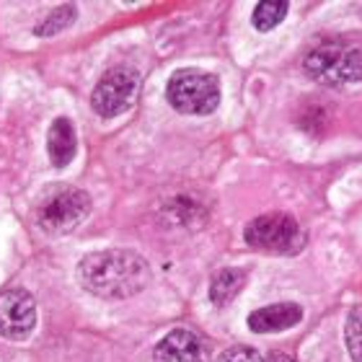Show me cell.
Instances as JSON below:
<instances>
[{"label":"cell","mask_w":362,"mask_h":362,"mask_svg":"<svg viewBox=\"0 0 362 362\" xmlns=\"http://www.w3.org/2000/svg\"><path fill=\"white\" fill-rule=\"evenodd\" d=\"M78 282L106 300L132 298L151 282V267L129 249H106L88 254L78 267Z\"/></svg>","instance_id":"cell-1"},{"label":"cell","mask_w":362,"mask_h":362,"mask_svg":"<svg viewBox=\"0 0 362 362\" xmlns=\"http://www.w3.org/2000/svg\"><path fill=\"white\" fill-rule=\"evenodd\" d=\"M303 70L324 86L357 83L362 81V45L352 39H324L305 52Z\"/></svg>","instance_id":"cell-2"},{"label":"cell","mask_w":362,"mask_h":362,"mask_svg":"<svg viewBox=\"0 0 362 362\" xmlns=\"http://www.w3.org/2000/svg\"><path fill=\"white\" fill-rule=\"evenodd\" d=\"M90 212V197L83 189L70 184H52L47 187L37 199V226L47 235L73 233Z\"/></svg>","instance_id":"cell-3"},{"label":"cell","mask_w":362,"mask_h":362,"mask_svg":"<svg viewBox=\"0 0 362 362\" xmlns=\"http://www.w3.org/2000/svg\"><path fill=\"white\" fill-rule=\"evenodd\" d=\"M166 98L176 112L189 114V117H204L218 109L220 83L218 78L204 70H179L168 81Z\"/></svg>","instance_id":"cell-4"},{"label":"cell","mask_w":362,"mask_h":362,"mask_svg":"<svg viewBox=\"0 0 362 362\" xmlns=\"http://www.w3.org/2000/svg\"><path fill=\"white\" fill-rule=\"evenodd\" d=\"M243 238L251 249L269 251V254H295L305 243L298 220L285 212H269V215L254 218L243 230Z\"/></svg>","instance_id":"cell-5"},{"label":"cell","mask_w":362,"mask_h":362,"mask_svg":"<svg viewBox=\"0 0 362 362\" xmlns=\"http://www.w3.org/2000/svg\"><path fill=\"white\" fill-rule=\"evenodd\" d=\"M137 90H140V76L132 68H112L106 70L101 81L90 93V106L93 112L112 119L119 117L135 104Z\"/></svg>","instance_id":"cell-6"},{"label":"cell","mask_w":362,"mask_h":362,"mask_svg":"<svg viewBox=\"0 0 362 362\" xmlns=\"http://www.w3.org/2000/svg\"><path fill=\"white\" fill-rule=\"evenodd\" d=\"M37 329V305L26 290L11 287L0 293V334L11 341L29 339Z\"/></svg>","instance_id":"cell-7"},{"label":"cell","mask_w":362,"mask_h":362,"mask_svg":"<svg viewBox=\"0 0 362 362\" xmlns=\"http://www.w3.org/2000/svg\"><path fill=\"white\" fill-rule=\"evenodd\" d=\"M153 362H204L202 341L189 329H174L156 344Z\"/></svg>","instance_id":"cell-8"},{"label":"cell","mask_w":362,"mask_h":362,"mask_svg":"<svg viewBox=\"0 0 362 362\" xmlns=\"http://www.w3.org/2000/svg\"><path fill=\"white\" fill-rule=\"evenodd\" d=\"M303 321V308L295 303H277L267 308L254 310L249 316V329L254 334H277L293 329Z\"/></svg>","instance_id":"cell-9"},{"label":"cell","mask_w":362,"mask_h":362,"mask_svg":"<svg viewBox=\"0 0 362 362\" xmlns=\"http://www.w3.org/2000/svg\"><path fill=\"white\" fill-rule=\"evenodd\" d=\"M47 151H49L52 166H57V168L68 166L70 160L76 158L78 137H76V129H73V122L65 119V117L52 122L49 135H47Z\"/></svg>","instance_id":"cell-10"},{"label":"cell","mask_w":362,"mask_h":362,"mask_svg":"<svg viewBox=\"0 0 362 362\" xmlns=\"http://www.w3.org/2000/svg\"><path fill=\"white\" fill-rule=\"evenodd\" d=\"M246 285V272L235 269V267H228V269H220L210 282V298L215 305H228L235 295L241 293V287Z\"/></svg>","instance_id":"cell-11"},{"label":"cell","mask_w":362,"mask_h":362,"mask_svg":"<svg viewBox=\"0 0 362 362\" xmlns=\"http://www.w3.org/2000/svg\"><path fill=\"white\" fill-rule=\"evenodd\" d=\"M287 16V3L285 0H267V3H259L251 21L259 31H272L274 26L285 21Z\"/></svg>","instance_id":"cell-12"},{"label":"cell","mask_w":362,"mask_h":362,"mask_svg":"<svg viewBox=\"0 0 362 362\" xmlns=\"http://www.w3.org/2000/svg\"><path fill=\"white\" fill-rule=\"evenodd\" d=\"M344 341L352 360L362 362V305L349 310L347 324H344Z\"/></svg>","instance_id":"cell-13"},{"label":"cell","mask_w":362,"mask_h":362,"mask_svg":"<svg viewBox=\"0 0 362 362\" xmlns=\"http://www.w3.org/2000/svg\"><path fill=\"white\" fill-rule=\"evenodd\" d=\"M73 18H76V8L73 6H62V8H54L52 13L47 16L45 21L39 23L37 34H42V37H47V34H54V31H62L65 26H70L73 23Z\"/></svg>","instance_id":"cell-14"},{"label":"cell","mask_w":362,"mask_h":362,"mask_svg":"<svg viewBox=\"0 0 362 362\" xmlns=\"http://www.w3.org/2000/svg\"><path fill=\"white\" fill-rule=\"evenodd\" d=\"M218 362H262V355L251 347H230L218 357Z\"/></svg>","instance_id":"cell-15"},{"label":"cell","mask_w":362,"mask_h":362,"mask_svg":"<svg viewBox=\"0 0 362 362\" xmlns=\"http://www.w3.org/2000/svg\"><path fill=\"white\" fill-rule=\"evenodd\" d=\"M262 362H295L293 357H287V355H269L267 360H262Z\"/></svg>","instance_id":"cell-16"}]
</instances>
